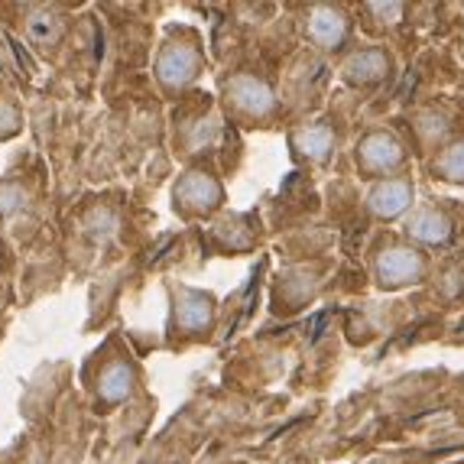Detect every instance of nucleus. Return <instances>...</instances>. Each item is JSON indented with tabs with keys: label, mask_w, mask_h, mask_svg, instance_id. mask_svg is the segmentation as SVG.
<instances>
[{
	"label": "nucleus",
	"mask_w": 464,
	"mask_h": 464,
	"mask_svg": "<svg viewBox=\"0 0 464 464\" xmlns=\"http://www.w3.org/2000/svg\"><path fill=\"white\" fill-rule=\"evenodd\" d=\"M357 160H361V166L371 172H387L400 163L402 153H400V143H396L393 137H387V133H371V137L361 143Z\"/></svg>",
	"instance_id": "nucleus-1"
},
{
	"label": "nucleus",
	"mask_w": 464,
	"mask_h": 464,
	"mask_svg": "<svg viewBox=\"0 0 464 464\" xmlns=\"http://www.w3.org/2000/svg\"><path fill=\"white\" fill-rule=\"evenodd\" d=\"M419 273H422V260L412 256V250H390V254L380 260V283H383V286L412 283Z\"/></svg>",
	"instance_id": "nucleus-2"
},
{
	"label": "nucleus",
	"mask_w": 464,
	"mask_h": 464,
	"mask_svg": "<svg viewBox=\"0 0 464 464\" xmlns=\"http://www.w3.org/2000/svg\"><path fill=\"white\" fill-rule=\"evenodd\" d=\"M410 198H412L410 182H402V179H390V182H383V186L373 188L371 208L377 211L380 218H396L400 211H406Z\"/></svg>",
	"instance_id": "nucleus-3"
},
{
	"label": "nucleus",
	"mask_w": 464,
	"mask_h": 464,
	"mask_svg": "<svg viewBox=\"0 0 464 464\" xmlns=\"http://www.w3.org/2000/svg\"><path fill=\"white\" fill-rule=\"evenodd\" d=\"M344 72H348L351 82H361V85L377 82V78H383V72H387V55L380 53V49H367V53L354 55Z\"/></svg>",
	"instance_id": "nucleus-4"
},
{
	"label": "nucleus",
	"mask_w": 464,
	"mask_h": 464,
	"mask_svg": "<svg viewBox=\"0 0 464 464\" xmlns=\"http://www.w3.org/2000/svg\"><path fill=\"white\" fill-rule=\"evenodd\" d=\"M309 33H312V39H318L325 49H332L334 43L344 39V20H341V14H334V10H318Z\"/></svg>",
	"instance_id": "nucleus-5"
},
{
	"label": "nucleus",
	"mask_w": 464,
	"mask_h": 464,
	"mask_svg": "<svg viewBox=\"0 0 464 464\" xmlns=\"http://www.w3.org/2000/svg\"><path fill=\"white\" fill-rule=\"evenodd\" d=\"M234 94H237V104H244L247 111L270 108V92H266L264 85H256L254 78H237V82H234Z\"/></svg>",
	"instance_id": "nucleus-6"
},
{
	"label": "nucleus",
	"mask_w": 464,
	"mask_h": 464,
	"mask_svg": "<svg viewBox=\"0 0 464 464\" xmlns=\"http://www.w3.org/2000/svg\"><path fill=\"white\" fill-rule=\"evenodd\" d=\"M449 234V221L439 215H432V211H426V215H419L416 221V237H426V240H439Z\"/></svg>",
	"instance_id": "nucleus-7"
},
{
	"label": "nucleus",
	"mask_w": 464,
	"mask_h": 464,
	"mask_svg": "<svg viewBox=\"0 0 464 464\" xmlns=\"http://www.w3.org/2000/svg\"><path fill=\"white\" fill-rule=\"evenodd\" d=\"M441 169L449 172V179H464V143L449 150V156L441 160Z\"/></svg>",
	"instance_id": "nucleus-8"
}]
</instances>
